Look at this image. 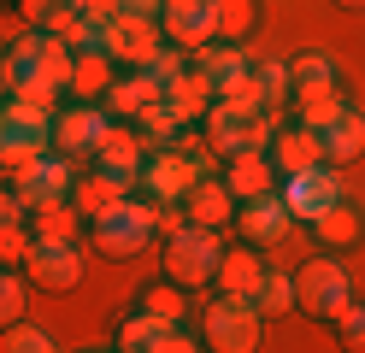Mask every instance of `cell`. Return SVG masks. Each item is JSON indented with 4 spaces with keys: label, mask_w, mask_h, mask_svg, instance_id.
I'll list each match as a JSON object with an SVG mask.
<instances>
[{
    "label": "cell",
    "mask_w": 365,
    "mask_h": 353,
    "mask_svg": "<svg viewBox=\"0 0 365 353\" xmlns=\"http://www.w3.org/2000/svg\"><path fill=\"white\" fill-rule=\"evenodd\" d=\"M259 277H265V253L259 247H224L218 253V271H212V282H218V295H230V300H254V289H259Z\"/></svg>",
    "instance_id": "ac0fdd59"
},
{
    "label": "cell",
    "mask_w": 365,
    "mask_h": 353,
    "mask_svg": "<svg viewBox=\"0 0 365 353\" xmlns=\"http://www.w3.org/2000/svg\"><path fill=\"white\" fill-rule=\"evenodd\" d=\"M24 277L36 282L41 295H71L77 282H83V247L77 242H48V235H36L30 259H24Z\"/></svg>",
    "instance_id": "30bf717a"
},
{
    "label": "cell",
    "mask_w": 365,
    "mask_h": 353,
    "mask_svg": "<svg viewBox=\"0 0 365 353\" xmlns=\"http://www.w3.org/2000/svg\"><path fill=\"white\" fill-rule=\"evenodd\" d=\"M277 200L289 206V218H294V224H312L330 200H341V177H336V165L318 159V165H307V171H294V177H277Z\"/></svg>",
    "instance_id": "9c48e42d"
},
{
    "label": "cell",
    "mask_w": 365,
    "mask_h": 353,
    "mask_svg": "<svg viewBox=\"0 0 365 353\" xmlns=\"http://www.w3.org/2000/svg\"><path fill=\"white\" fill-rule=\"evenodd\" d=\"M153 230H159V212L148 200L124 195V200H112L106 212H95L83 235H88V247H95L101 259H135V253L153 242Z\"/></svg>",
    "instance_id": "3957f363"
},
{
    "label": "cell",
    "mask_w": 365,
    "mask_h": 353,
    "mask_svg": "<svg viewBox=\"0 0 365 353\" xmlns=\"http://www.w3.org/2000/svg\"><path fill=\"white\" fill-rule=\"evenodd\" d=\"M312 242L324 247V253H348V247H359L365 242V212H359V200H330L324 212L312 218Z\"/></svg>",
    "instance_id": "2e32d148"
},
{
    "label": "cell",
    "mask_w": 365,
    "mask_h": 353,
    "mask_svg": "<svg viewBox=\"0 0 365 353\" xmlns=\"http://www.w3.org/2000/svg\"><path fill=\"white\" fill-rule=\"evenodd\" d=\"M254 312H259V318H289V312H294V277H289V271H271V265H265L259 289H254Z\"/></svg>",
    "instance_id": "d6a6232c"
},
{
    "label": "cell",
    "mask_w": 365,
    "mask_h": 353,
    "mask_svg": "<svg viewBox=\"0 0 365 353\" xmlns=\"http://www.w3.org/2000/svg\"><path fill=\"white\" fill-rule=\"evenodd\" d=\"M6 59H12V94L18 101L53 112V101L71 83V41L53 36V30H24L6 47Z\"/></svg>",
    "instance_id": "6da1fadb"
},
{
    "label": "cell",
    "mask_w": 365,
    "mask_h": 353,
    "mask_svg": "<svg viewBox=\"0 0 365 353\" xmlns=\"http://www.w3.org/2000/svg\"><path fill=\"white\" fill-rule=\"evenodd\" d=\"M159 12H165V0H118V18H148V24H159Z\"/></svg>",
    "instance_id": "ab89813d"
},
{
    "label": "cell",
    "mask_w": 365,
    "mask_h": 353,
    "mask_svg": "<svg viewBox=\"0 0 365 353\" xmlns=\"http://www.w3.org/2000/svg\"><path fill=\"white\" fill-rule=\"evenodd\" d=\"M135 306H142V312H153V318L189 324V289H182V282H171V277L148 282V289H135Z\"/></svg>",
    "instance_id": "f546056e"
},
{
    "label": "cell",
    "mask_w": 365,
    "mask_h": 353,
    "mask_svg": "<svg viewBox=\"0 0 365 353\" xmlns=\"http://www.w3.org/2000/svg\"><path fill=\"white\" fill-rule=\"evenodd\" d=\"M77 12L88 24H112V18H118V0H77Z\"/></svg>",
    "instance_id": "60d3db41"
},
{
    "label": "cell",
    "mask_w": 365,
    "mask_h": 353,
    "mask_svg": "<svg viewBox=\"0 0 365 353\" xmlns=\"http://www.w3.org/2000/svg\"><path fill=\"white\" fill-rule=\"evenodd\" d=\"M224 188H230L236 200L277 195V165H271V153H236V159H224Z\"/></svg>",
    "instance_id": "7402d4cb"
},
{
    "label": "cell",
    "mask_w": 365,
    "mask_h": 353,
    "mask_svg": "<svg viewBox=\"0 0 365 353\" xmlns=\"http://www.w3.org/2000/svg\"><path fill=\"white\" fill-rule=\"evenodd\" d=\"M142 159H148L142 130H135V124H106V135H101V148H95V159H88V165H101V171H118V177L135 183Z\"/></svg>",
    "instance_id": "ffe728a7"
},
{
    "label": "cell",
    "mask_w": 365,
    "mask_h": 353,
    "mask_svg": "<svg viewBox=\"0 0 365 353\" xmlns=\"http://www.w3.org/2000/svg\"><path fill=\"white\" fill-rule=\"evenodd\" d=\"M195 177H207V159L189 153L182 141L177 148H148L142 171H135V195H142L148 206H177L195 188Z\"/></svg>",
    "instance_id": "277c9868"
},
{
    "label": "cell",
    "mask_w": 365,
    "mask_h": 353,
    "mask_svg": "<svg viewBox=\"0 0 365 353\" xmlns=\"http://www.w3.org/2000/svg\"><path fill=\"white\" fill-rule=\"evenodd\" d=\"M12 94V59H6V47H0V101Z\"/></svg>",
    "instance_id": "7bdbcfd3"
},
{
    "label": "cell",
    "mask_w": 365,
    "mask_h": 353,
    "mask_svg": "<svg viewBox=\"0 0 365 353\" xmlns=\"http://www.w3.org/2000/svg\"><path fill=\"white\" fill-rule=\"evenodd\" d=\"M230 224H236V235H242L247 247H277L283 235L294 230V218H289V206H283L277 195H259V200H242Z\"/></svg>",
    "instance_id": "4fadbf2b"
},
{
    "label": "cell",
    "mask_w": 365,
    "mask_h": 353,
    "mask_svg": "<svg viewBox=\"0 0 365 353\" xmlns=\"http://www.w3.org/2000/svg\"><path fill=\"white\" fill-rule=\"evenodd\" d=\"M165 101H171V112L182 118V124H195V118H207V106H212V83L200 77L195 65H182L177 77L165 83Z\"/></svg>",
    "instance_id": "4316f807"
},
{
    "label": "cell",
    "mask_w": 365,
    "mask_h": 353,
    "mask_svg": "<svg viewBox=\"0 0 365 353\" xmlns=\"http://www.w3.org/2000/svg\"><path fill=\"white\" fill-rule=\"evenodd\" d=\"M336 6H341V12H365V0H336Z\"/></svg>",
    "instance_id": "ee69618b"
},
{
    "label": "cell",
    "mask_w": 365,
    "mask_h": 353,
    "mask_svg": "<svg viewBox=\"0 0 365 353\" xmlns=\"http://www.w3.org/2000/svg\"><path fill=\"white\" fill-rule=\"evenodd\" d=\"M254 77H259V94H265V112L283 118V112H289V94H294L289 65H254Z\"/></svg>",
    "instance_id": "d590c367"
},
{
    "label": "cell",
    "mask_w": 365,
    "mask_h": 353,
    "mask_svg": "<svg viewBox=\"0 0 365 353\" xmlns=\"http://www.w3.org/2000/svg\"><path fill=\"white\" fill-rule=\"evenodd\" d=\"M59 342H53V329H41V324H6L0 329V353H53Z\"/></svg>",
    "instance_id": "e575fe53"
},
{
    "label": "cell",
    "mask_w": 365,
    "mask_h": 353,
    "mask_svg": "<svg viewBox=\"0 0 365 353\" xmlns=\"http://www.w3.org/2000/svg\"><path fill=\"white\" fill-rule=\"evenodd\" d=\"M159 30H165L171 47L182 53H195V47H207L218 30H212V0H165V12H159Z\"/></svg>",
    "instance_id": "5bb4252c"
},
{
    "label": "cell",
    "mask_w": 365,
    "mask_h": 353,
    "mask_svg": "<svg viewBox=\"0 0 365 353\" xmlns=\"http://www.w3.org/2000/svg\"><path fill=\"white\" fill-rule=\"evenodd\" d=\"M289 83L294 88H301V83H341V71H336V59L324 53V47H307V53L289 59Z\"/></svg>",
    "instance_id": "836d02e7"
},
{
    "label": "cell",
    "mask_w": 365,
    "mask_h": 353,
    "mask_svg": "<svg viewBox=\"0 0 365 353\" xmlns=\"http://www.w3.org/2000/svg\"><path fill=\"white\" fill-rule=\"evenodd\" d=\"M83 230H88V218L77 212V200H59V206L30 212V235H48V242H77Z\"/></svg>",
    "instance_id": "1f68e13d"
},
{
    "label": "cell",
    "mask_w": 365,
    "mask_h": 353,
    "mask_svg": "<svg viewBox=\"0 0 365 353\" xmlns=\"http://www.w3.org/2000/svg\"><path fill=\"white\" fill-rule=\"evenodd\" d=\"M189 65H195L200 77L212 83V94H218V88H230L236 77H247V59H242V47H236V41H218V36H212L207 47H195V53H189Z\"/></svg>",
    "instance_id": "484cf974"
},
{
    "label": "cell",
    "mask_w": 365,
    "mask_h": 353,
    "mask_svg": "<svg viewBox=\"0 0 365 353\" xmlns=\"http://www.w3.org/2000/svg\"><path fill=\"white\" fill-rule=\"evenodd\" d=\"M112 83H118V59L106 47H77L71 53V83H65L71 101H106Z\"/></svg>",
    "instance_id": "e0dca14e"
},
{
    "label": "cell",
    "mask_w": 365,
    "mask_h": 353,
    "mask_svg": "<svg viewBox=\"0 0 365 353\" xmlns=\"http://www.w3.org/2000/svg\"><path fill=\"white\" fill-rule=\"evenodd\" d=\"M182 206V224H200V230H224V224H230L236 218V195H230V188H224V177H195V188H189V195H182L177 200Z\"/></svg>",
    "instance_id": "9a60e30c"
},
{
    "label": "cell",
    "mask_w": 365,
    "mask_h": 353,
    "mask_svg": "<svg viewBox=\"0 0 365 353\" xmlns=\"http://www.w3.org/2000/svg\"><path fill=\"white\" fill-rule=\"evenodd\" d=\"M218 253H224V242H218V230H200V224H177L171 235H165V247H159V265H165V277L171 282H182V289H207L212 282V271H218Z\"/></svg>",
    "instance_id": "5b68a950"
},
{
    "label": "cell",
    "mask_w": 365,
    "mask_h": 353,
    "mask_svg": "<svg viewBox=\"0 0 365 353\" xmlns=\"http://www.w3.org/2000/svg\"><path fill=\"white\" fill-rule=\"evenodd\" d=\"M259 312H254V300H230V295H218L207 300V312H200V347H212V353H254L259 347Z\"/></svg>",
    "instance_id": "8992f818"
},
{
    "label": "cell",
    "mask_w": 365,
    "mask_h": 353,
    "mask_svg": "<svg viewBox=\"0 0 365 353\" xmlns=\"http://www.w3.org/2000/svg\"><path fill=\"white\" fill-rule=\"evenodd\" d=\"M159 94H165V88H159L153 71H118V83L106 88L101 106H106L112 118H124V124H135V112H142L148 101H159Z\"/></svg>",
    "instance_id": "cb8c5ba5"
},
{
    "label": "cell",
    "mask_w": 365,
    "mask_h": 353,
    "mask_svg": "<svg viewBox=\"0 0 365 353\" xmlns=\"http://www.w3.org/2000/svg\"><path fill=\"white\" fill-rule=\"evenodd\" d=\"M318 148H324V165H336V171H341V165H354L365 153V112L348 101L324 130H318Z\"/></svg>",
    "instance_id": "d6986e66"
},
{
    "label": "cell",
    "mask_w": 365,
    "mask_h": 353,
    "mask_svg": "<svg viewBox=\"0 0 365 353\" xmlns=\"http://www.w3.org/2000/svg\"><path fill=\"white\" fill-rule=\"evenodd\" d=\"M106 124H112V112H106L101 101L59 106V112H53V130H48V135H53V153H65V159H95Z\"/></svg>",
    "instance_id": "8fae6325"
},
{
    "label": "cell",
    "mask_w": 365,
    "mask_h": 353,
    "mask_svg": "<svg viewBox=\"0 0 365 353\" xmlns=\"http://www.w3.org/2000/svg\"><path fill=\"white\" fill-rule=\"evenodd\" d=\"M265 153H271V165H277V177H294V171H307V165L324 159V148H318V130H307V124H277Z\"/></svg>",
    "instance_id": "44dd1931"
},
{
    "label": "cell",
    "mask_w": 365,
    "mask_h": 353,
    "mask_svg": "<svg viewBox=\"0 0 365 353\" xmlns=\"http://www.w3.org/2000/svg\"><path fill=\"white\" fill-rule=\"evenodd\" d=\"M24 300H30V277H24V271H6V265H0V329L24 318Z\"/></svg>",
    "instance_id": "8d00e7d4"
},
{
    "label": "cell",
    "mask_w": 365,
    "mask_h": 353,
    "mask_svg": "<svg viewBox=\"0 0 365 353\" xmlns=\"http://www.w3.org/2000/svg\"><path fill=\"white\" fill-rule=\"evenodd\" d=\"M118 342L124 353H195L200 347V336H189V324H171V318H153V312H124L118 318Z\"/></svg>",
    "instance_id": "ba28073f"
},
{
    "label": "cell",
    "mask_w": 365,
    "mask_h": 353,
    "mask_svg": "<svg viewBox=\"0 0 365 353\" xmlns=\"http://www.w3.org/2000/svg\"><path fill=\"white\" fill-rule=\"evenodd\" d=\"M101 47H106V53L118 59V65L148 71V65H153V53L165 47V30H159V24H148V18H112Z\"/></svg>",
    "instance_id": "7c38bea8"
},
{
    "label": "cell",
    "mask_w": 365,
    "mask_h": 353,
    "mask_svg": "<svg viewBox=\"0 0 365 353\" xmlns=\"http://www.w3.org/2000/svg\"><path fill=\"white\" fill-rule=\"evenodd\" d=\"M135 130H142L148 148H177V141H189V124L171 112V101L159 94V101H148L142 112H135Z\"/></svg>",
    "instance_id": "83f0119b"
},
{
    "label": "cell",
    "mask_w": 365,
    "mask_h": 353,
    "mask_svg": "<svg viewBox=\"0 0 365 353\" xmlns=\"http://www.w3.org/2000/svg\"><path fill=\"white\" fill-rule=\"evenodd\" d=\"M18 18L30 24V30H53V36H71L77 30V0H12Z\"/></svg>",
    "instance_id": "f1b7e54d"
},
{
    "label": "cell",
    "mask_w": 365,
    "mask_h": 353,
    "mask_svg": "<svg viewBox=\"0 0 365 353\" xmlns=\"http://www.w3.org/2000/svg\"><path fill=\"white\" fill-rule=\"evenodd\" d=\"M294 312H307L312 324H336L354 300V277L341 265V253H312L307 265H294Z\"/></svg>",
    "instance_id": "7a4b0ae2"
},
{
    "label": "cell",
    "mask_w": 365,
    "mask_h": 353,
    "mask_svg": "<svg viewBox=\"0 0 365 353\" xmlns=\"http://www.w3.org/2000/svg\"><path fill=\"white\" fill-rule=\"evenodd\" d=\"M336 336H341L348 353H365V306H359V300H348V312L336 318Z\"/></svg>",
    "instance_id": "f35d334b"
},
{
    "label": "cell",
    "mask_w": 365,
    "mask_h": 353,
    "mask_svg": "<svg viewBox=\"0 0 365 353\" xmlns=\"http://www.w3.org/2000/svg\"><path fill=\"white\" fill-rule=\"evenodd\" d=\"M30 224L24 218H12V224H0V265L6 271H24V259H30Z\"/></svg>",
    "instance_id": "74e56055"
},
{
    "label": "cell",
    "mask_w": 365,
    "mask_h": 353,
    "mask_svg": "<svg viewBox=\"0 0 365 353\" xmlns=\"http://www.w3.org/2000/svg\"><path fill=\"white\" fill-rule=\"evenodd\" d=\"M71 183H77V159H65V153H41L36 165L12 171V195H18V206H24V212H41V206L71 200Z\"/></svg>",
    "instance_id": "52a82bcc"
},
{
    "label": "cell",
    "mask_w": 365,
    "mask_h": 353,
    "mask_svg": "<svg viewBox=\"0 0 365 353\" xmlns=\"http://www.w3.org/2000/svg\"><path fill=\"white\" fill-rule=\"evenodd\" d=\"M212 30H218V41H247L259 30V0H212Z\"/></svg>",
    "instance_id": "4dcf8cb0"
},
{
    "label": "cell",
    "mask_w": 365,
    "mask_h": 353,
    "mask_svg": "<svg viewBox=\"0 0 365 353\" xmlns=\"http://www.w3.org/2000/svg\"><path fill=\"white\" fill-rule=\"evenodd\" d=\"M341 106H348V88H341V83H301V88L289 94L294 124H307V130H324Z\"/></svg>",
    "instance_id": "603a6c76"
},
{
    "label": "cell",
    "mask_w": 365,
    "mask_h": 353,
    "mask_svg": "<svg viewBox=\"0 0 365 353\" xmlns=\"http://www.w3.org/2000/svg\"><path fill=\"white\" fill-rule=\"evenodd\" d=\"M124 195H135V183H130V177H118V171H101V165H88V177H77V183H71V200H77L83 218L106 212L112 200H124Z\"/></svg>",
    "instance_id": "d4e9b609"
},
{
    "label": "cell",
    "mask_w": 365,
    "mask_h": 353,
    "mask_svg": "<svg viewBox=\"0 0 365 353\" xmlns=\"http://www.w3.org/2000/svg\"><path fill=\"white\" fill-rule=\"evenodd\" d=\"M12 218H24V206H18L12 188H0V224H12Z\"/></svg>",
    "instance_id": "b9f144b4"
}]
</instances>
